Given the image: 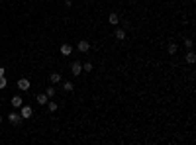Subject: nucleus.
I'll list each match as a JSON object with an SVG mask.
<instances>
[{"instance_id": "aec40b11", "label": "nucleus", "mask_w": 196, "mask_h": 145, "mask_svg": "<svg viewBox=\"0 0 196 145\" xmlns=\"http://www.w3.org/2000/svg\"><path fill=\"white\" fill-rule=\"evenodd\" d=\"M6 75V69H4V67H0V77H4Z\"/></svg>"}, {"instance_id": "9d476101", "label": "nucleus", "mask_w": 196, "mask_h": 145, "mask_svg": "<svg viewBox=\"0 0 196 145\" xmlns=\"http://www.w3.org/2000/svg\"><path fill=\"white\" fill-rule=\"evenodd\" d=\"M108 24L118 26V24H120V16H118V14H110V16H108Z\"/></svg>"}, {"instance_id": "412c9836", "label": "nucleus", "mask_w": 196, "mask_h": 145, "mask_svg": "<svg viewBox=\"0 0 196 145\" xmlns=\"http://www.w3.org/2000/svg\"><path fill=\"white\" fill-rule=\"evenodd\" d=\"M65 6H67V8H71V6H73V2H71V0H65Z\"/></svg>"}, {"instance_id": "dca6fc26", "label": "nucleus", "mask_w": 196, "mask_h": 145, "mask_svg": "<svg viewBox=\"0 0 196 145\" xmlns=\"http://www.w3.org/2000/svg\"><path fill=\"white\" fill-rule=\"evenodd\" d=\"M45 94L49 96V98H53V96H55V86H49V88L45 90Z\"/></svg>"}, {"instance_id": "39448f33", "label": "nucleus", "mask_w": 196, "mask_h": 145, "mask_svg": "<svg viewBox=\"0 0 196 145\" xmlns=\"http://www.w3.org/2000/svg\"><path fill=\"white\" fill-rule=\"evenodd\" d=\"M29 86H32V82H29L28 79H20V80H18V88L22 90V92H26V90H29Z\"/></svg>"}, {"instance_id": "f8f14e48", "label": "nucleus", "mask_w": 196, "mask_h": 145, "mask_svg": "<svg viewBox=\"0 0 196 145\" xmlns=\"http://www.w3.org/2000/svg\"><path fill=\"white\" fill-rule=\"evenodd\" d=\"M196 61V55H194V51H192V49H188V53H186V63H194Z\"/></svg>"}, {"instance_id": "423d86ee", "label": "nucleus", "mask_w": 196, "mask_h": 145, "mask_svg": "<svg viewBox=\"0 0 196 145\" xmlns=\"http://www.w3.org/2000/svg\"><path fill=\"white\" fill-rule=\"evenodd\" d=\"M59 51H61V55H63V57H69L71 53H73V47H71L69 43H63V45H61V49H59Z\"/></svg>"}, {"instance_id": "f03ea898", "label": "nucleus", "mask_w": 196, "mask_h": 145, "mask_svg": "<svg viewBox=\"0 0 196 145\" xmlns=\"http://www.w3.org/2000/svg\"><path fill=\"white\" fill-rule=\"evenodd\" d=\"M8 122L12 124V126H20V122H22V116H20L18 112H10V114H8Z\"/></svg>"}, {"instance_id": "4468645a", "label": "nucleus", "mask_w": 196, "mask_h": 145, "mask_svg": "<svg viewBox=\"0 0 196 145\" xmlns=\"http://www.w3.org/2000/svg\"><path fill=\"white\" fill-rule=\"evenodd\" d=\"M167 51H169V55H175V53L178 51V47L175 45V43H169V47H167Z\"/></svg>"}, {"instance_id": "6e6552de", "label": "nucleus", "mask_w": 196, "mask_h": 145, "mask_svg": "<svg viewBox=\"0 0 196 145\" xmlns=\"http://www.w3.org/2000/svg\"><path fill=\"white\" fill-rule=\"evenodd\" d=\"M22 104H24V100H22V96H20V94L12 96V106H14V108H20Z\"/></svg>"}, {"instance_id": "0eeeda50", "label": "nucleus", "mask_w": 196, "mask_h": 145, "mask_svg": "<svg viewBox=\"0 0 196 145\" xmlns=\"http://www.w3.org/2000/svg\"><path fill=\"white\" fill-rule=\"evenodd\" d=\"M49 80H51L53 84H57V82L63 80V75H61V73H51V75H49Z\"/></svg>"}, {"instance_id": "f3484780", "label": "nucleus", "mask_w": 196, "mask_h": 145, "mask_svg": "<svg viewBox=\"0 0 196 145\" xmlns=\"http://www.w3.org/2000/svg\"><path fill=\"white\" fill-rule=\"evenodd\" d=\"M92 69H94V67H92V63H84V65H83V71H86V73H90Z\"/></svg>"}, {"instance_id": "f257e3e1", "label": "nucleus", "mask_w": 196, "mask_h": 145, "mask_svg": "<svg viewBox=\"0 0 196 145\" xmlns=\"http://www.w3.org/2000/svg\"><path fill=\"white\" fill-rule=\"evenodd\" d=\"M20 116H22V120H29V118L33 116V110L29 104H22L20 106Z\"/></svg>"}, {"instance_id": "6ab92c4d", "label": "nucleus", "mask_w": 196, "mask_h": 145, "mask_svg": "<svg viewBox=\"0 0 196 145\" xmlns=\"http://www.w3.org/2000/svg\"><path fill=\"white\" fill-rule=\"evenodd\" d=\"M184 45H186V49H192V39H184Z\"/></svg>"}, {"instance_id": "a211bd4d", "label": "nucleus", "mask_w": 196, "mask_h": 145, "mask_svg": "<svg viewBox=\"0 0 196 145\" xmlns=\"http://www.w3.org/2000/svg\"><path fill=\"white\" fill-rule=\"evenodd\" d=\"M6 84H8V82H6V79H4V77H0V90L6 88Z\"/></svg>"}, {"instance_id": "2eb2a0df", "label": "nucleus", "mask_w": 196, "mask_h": 145, "mask_svg": "<svg viewBox=\"0 0 196 145\" xmlns=\"http://www.w3.org/2000/svg\"><path fill=\"white\" fill-rule=\"evenodd\" d=\"M57 108H59V106H57V102H49V100H47V110H49V112H55Z\"/></svg>"}, {"instance_id": "ddd939ff", "label": "nucleus", "mask_w": 196, "mask_h": 145, "mask_svg": "<svg viewBox=\"0 0 196 145\" xmlns=\"http://www.w3.org/2000/svg\"><path fill=\"white\" fill-rule=\"evenodd\" d=\"M63 88H65L67 92H73V90H75V84L71 82V80H65V82H63Z\"/></svg>"}, {"instance_id": "4be33fe9", "label": "nucleus", "mask_w": 196, "mask_h": 145, "mask_svg": "<svg viewBox=\"0 0 196 145\" xmlns=\"http://www.w3.org/2000/svg\"><path fill=\"white\" fill-rule=\"evenodd\" d=\"M0 124H2V116H0Z\"/></svg>"}, {"instance_id": "1a4fd4ad", "label": "nucleus", "mask_w": 196, "mask_h": 145, "mask_svg": "<svg viewBox=\"0 0 196 145\" xmlns=\"http://www.w3.org/2000/svg\"><path fill=\"white\" fill-rule=\"evenodd\" d=\"M35 100H38V104H47V100H49V96H47L45 92H41V94H38V96H35Z\"/></svg>"}, {"instance_id": "9b49d317", "label": "nucleus", "mask_w": 196, "mask_h": 145, "mask_svg": "<svg viewBox=\"0 0 196 145\" xmlns=\"http://www.w3.org/2000/svg\"><path fill=\"white\" fill-rule=\"evenodd\" d=\"M114 35H116L118 41H124V39H126V32H124V29H120V28L116 29V33H114Z\"/></svg>"}, {"instance_id": "20e7f679", "label": "nucleus", "mask_w": 196, "mask_h": 145, "mask_svg": "<svg viewBox=\"0 0 196 145\" xmlns=\"http://www.w3.org/2000/svg\"><path fill=\"white\" fill-rule=\"evenodd\" d=\"M77 49H79L80 53H88V51H90V43L86 41V39H83V41H79V45H77Z\"/></svg>"}, {"instance_id": "7ed1b4c3", "label": "nucleus", "mask_w": 196, "mask_h": 145, "mask_svg": "<svg viewBox=\"0 0 196 145\" xmlns=\"http://www.w3.org/2000/svg\"><path fill=\"white\" fill-rule=\"evenodd\" d=\"M71 73H73V75H75V77H79L80 73H83V63L75 61V63H73V65H71Z\"/></svg>"}]
</instances>
